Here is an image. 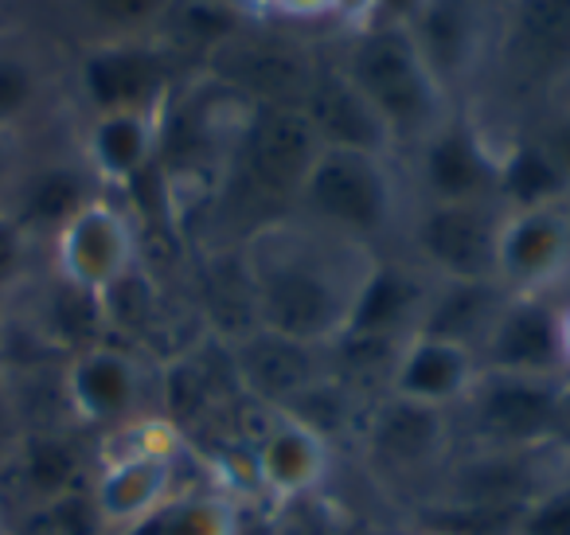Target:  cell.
<instances>
[{
    "label": "cell",
    "mask_w": 570,
    "mask_h": 535,
    "mask_svg": "<svg viewBox=\"0 0 570 535\" xmlns=\"http://www.w3.org/2000/svg\"><path fill=\"white\" fill-rule=\"evenodd\" d=\"M372 262L367 243L305 215L262 223L243 254L258 329L328 348L341 340Z\"/></svg>",
    "instance_id": "cell-1"
},
{
    "label": "cell",
    "mask_w": 570,
    "mask_h": 535,
    "mask_svg": "<svg viewBox=\"0 0 570 535\" xmlns=\"http://www.w3.org/2000/svg\"><path fill=\"white\" fill-rule=\"evenodd\" d=\"M348 82L367 98L375 114H380L383 129L395 142L422 145L445 118V87L434 79V71L422 59L419 43H414L406 25H380L356 32L348 48V59L341 67Z\"/></svg>",
    "instance_id": "cell-2"
},
{
    "label": "cell",
    "mask_w": 570,
    "mask_h": 535,
    "mask_svg": "<svg viewBox=\"0 0 570 535\" xmlns=\"http://www.w3.org/2000/svg\"><path fill=\"white\" fill-rule=\"evenodd\" d=\"M395 176L383 153L321 149L297 188L305 220L367 243L395 220Z\"/></svg>",
    "instance_id": "cell-3"
},
{
    "label": "cell",
    "mask_w": 570,
    "mask_h": 535,
    "mask_svg": "<svg viewBox=\"0 0 570 535\" xmlns=\"http://www.w3.org/2000/svg\"><path fill=\"white\" fill-rule=\"evenodd\" d=\"M325 149L297 103H258L238 129L230 168L262 196H294L313 157Z\"/></svg>",
    "instance_id": "cell-4"
},
{
    "label": "cell",
    "mask_w": 570,
    "mask_h": 535,
    "mask_svg": "<svg viewBox=\"0 0 570 535\" xmlns=\"http://www.w3.org/2000/svg\"><path fill=\"white\" fill-rule=\"evenodd\" d=\"M176 454L180 449L165 426H141V438L118 449L95 477L90 508L98 524L110 532H126L165 508L173 496H180L176 493Z\"/></svg>",
    "instance_id": "cell-5"
},
{
    "label": "cell",
    "mask_w": 570,
    "mask_h": 535,
    "mask_svg": "<svg viewBox=\"0 0 570 535\" xmlns=\"http://www.w3.org/2000/svg\"><path fill=\"white\" fill-rule=\"evenodd\" d=\"M504 207L492 204H426L414 220V251L442 282H489L497 278V243ZM500 282V278H497Z\"/></svg>",
    "instance_id": "cell-6"
},
{
    "label": "cell",
    "mask_w": 570,
    "mask_h": 535,
    "mask_svg": "<svg viewBox=\"0 0 570 535\" xmlns=\"http://www.w3.org/2000/svg\"><path fill=\"white\" fill-rule=\"evenodd\" d=\"M562 379L504 376V371L481 368V379L465 399V407L473 410L476 434L500 449H531L547 441L567 422Z\"/></svg>",
    "instance_id": "cell-7"
},
{
    "label": "cell",
    "mask_w": 570,
    "mask_h": 535,
    "mask_svg": "<svg viewBox=\"0 0 570 535\" xmlns=\"http://www.w3.org/2000/svg\"><path fill=\"white\" fill-rule=\"evenodd\" d=\"M137 235L134 223L110 200H90L56 235V266L67 285L106 298L121 278L134 274Z\"/></svg>",
    "instance_id": "cell-8"
},
{
    "label": "cell",
    "mask_w": 570,
    "mask_h": 535,
    "mask_svg": "<svg viewBox=\"0 0 570 535\" xmlns=\"http://www.w3.org/2000/svg\"><path fill=\"white\" fill-rule=\"evenodd\" d=\"M82 98L95 114L160 110L173 95V59L149 40H110L87 51L79 67Z\"/></svg>",
    "instance_id": "cell-9"
},
{
    "label": "cell",
    "mask_w": 570,
    "mask_h": 535,
    "mask_svg": "<svg viewBox=\"0 0 570 535\" xmlns=\"http://www.w3.org/2000/svg\"><path fill=\"white\" fill-rule=\"evenodd\" d=\"M419 176L430 204H492L500 188V149H492L465 114H450L419 145Z\"/></svg>",
    "instance_id": "cell-10"
},
{
    "label": "cell",
    "mask_w": 570,
    "mask_h": 535,
    "mask_svg": "<svg viewBox=\"0 0 570 535\" xmlns=\"http://www.w3.org/2000/svg\"><path fill=\"white\" fill-rule=\"evenodd\" d=\"M476 360L484 371H504V376L562 379L567 360H562L559 309L543 301V293H512Z\"/></svg>",
    "instance_id": "cell-11"
},
{
    "label": "cell",
    "mask_w": 570,
    "mask_h": 535,
    "mask_svg": "<svg viewBox=\"0 0 570 535\" xmlns=\"http://www.w3.org/2000/svg\"><path fill=\"white\" fill-rule=\"evenodd\" d=\"M570 266V215L562 207L508 212L497 243V278L508 293H543Z\"/></svg>",
    "instance_id": "cell-12"
},
{
    "label": "cell",
    "mask_w": 570,
    "mask_h": 535,
    "mask_svg": "<svg viewBox=\"0 0 570 535\" xmlns=\"http://www.w3.org/2000/svg\"><path fill=\"white\" fill-rule=\"evenodd\" d=\"M333 469V446L325 430L297 410H277L254 446V477L274 500H302Z\"/></svg>",
    "instance_id": "cell-13"
},
{
    "label": "cell",
    "mask_w": 570,
    "mask_h": 535,
    "mask_svg": "<svg viewBox=\"0 0 570 535\" xmlns=\"http://www.w3.org/2000/svg\"><path fill=\"white\" fill-rule=\"evenodd\" d=\"M67 407L87 426H126L141 407L145 379L129 352L110 344L79 348L63 371Z\"/></svg>",
    "instance_id": "cell-14"
},
{
    "label": "cell",
    "mask_w": 570,
    "mask_h": 535,
    "mask_svg": "<svg viewBox=\"0 0 570 535\" xmlns=\"http://www.w3.org/2000/svg\"><path fill=\"white\" fill-rule=\"evenodd\" d=\"M238 376L269 407L297 410V402L313 399L328 383V348L297 344L258 329L238 348Z\"/></svg>",
    "instance_id": "cell-15"
},
{
    "label": "cell",
    "mask_w": 570,
    "mask_h": 535,
    "mask_svg": "<svg viewBox=\"0 0 570 535\" xmlns=\"http://www.w3.org/2000/svg\"><path fill=\"white\" fill-rule=\"evenodd\" d=\"M430 293H434V282L422 270L375 259L364 285H360L356 305H352L341 337L411 340L422 324Z\"/></svg>",
    "instance_id": "cell-16"
},
{
    "label": "cell",
    "mask_w": 570,
    "mask_h": 535,
    "mask_svg": "<svg viewBox=\"0 0 570 535\" xmlns=\"http://www.w3.org/2000/svg\"><path fill=\"white\" fill-rule=\"evenodd\" d=\"M476 379H481L476 352L450 344V340L411 337L403 344V352H399L395 368H391L387 395L422 402V407L450 410L469 399Z\"/></svg>",
    "instance_id": "cell-17"
},
{
    "label": "cell",
    "mask_w": 570,
    "mask_h": 535,
    "mask_svg": "<svg viewBox=\"0 0 570 535\" xmlns=\"http://www.w3.org/2000/svg\"><path fill=\"white\" fill-rule=\"evenodd\" d=\"M364 441H367V457H372L380 469L411 473V469H426V465L442 461L453 441V430H450L445 410L387 395V399L375 407V415L367 418Z\"/></svg>",
    "instance_id": "cell-18"
},
{
    "label": "cell",
    "mask_w": 570,
    "mask_h": 535,
    "mask_svg": "<svg viewBox=\"0 0 570 535\" xmlns=\"http://www.w3.org/2000/svg\"><path fill=\"white\" fill-rule=\"evenodd\" d=\"M297 106H302V114L309 118L313 134H317V142L325 149H367L387 157L391 134L383 129L380 114L367 106V98L352 87L341 67L313 71Z\"/></svg>",
    "instance_id": "cell-19"
},
{
    "label": "cell",
    "mask_w": 570,
    "mask_h": 535,
    "mask_svg": "<svg viewBox=\"0 0 570 535\" xmlns=\"http://www.w3.org/2000/svg\"><path fill=\"white\" fill-rule=\"evenodd\" d=\"M500 56L528 79L570 75V0H512Z\"/></svg>",
    "instance_id": "cell-20"
},
{
    "label": "cell",
    "mask_w": 570,
    "mask_h": 535,
    "mask_svg": "<svg viewBox=\"0 0 570 535\" xmlns=\"http://www.w3.org/2000/svg\"><path fill=\"white\" fill-rule=\"evenodd\" d=\"M160 110L95 114L87 129V168L98 184H134L157 160Z\"/></svg>",
    "instance_id": "cell-21"
},
{
    "label": "cell",
    "mask_w": 570,
    "mask_h": 535,
    "mask_svg": "<svg viewBox=\"0 0 570 535\" xmlns=\"http://www.w3.org/2000/svg\"><path fill=\"white\" fill-rule=\"evenodd\" d=\"M406 28L434 79L450 87L476 64L481 51V0H426Z\"/></svg>",
    "instance_id": "cell-22"
},
{
    "label": "cell",
    "mask_w": 570,
    "mask_h": 535,
    "mask_svg": "<svg viewBox=\"0 0 570 535\" xmlns=\"http://www.w3.org/2000/svg\"><path fill=\"white\" fill-rule=\"evenodd\" d=\"M95 196V173L75 165H43L36 173H20L9 200V215L28 235L56 239Z\"/></svg>",
    "instance_id": "cell-23"
},
{
    "label": "cell",
    "mask_w": 570,
    "mask_h": 535,
    "mask_svg": "<svg viewBox=\"0 0 570 535\" xmlns=\"http://www.w3.org/2000/svg\"><path fill=\"white\" fill-rule=\"evenodd\" d=\"M508 298L512 293L497 278H489V282H442L438 278L414 337L450 340V344H461L469 352H481L484 337L492 332Z\"/></svg>",
    "instance_id": "cell-24"
},
{
    "label": "cell",
    "mask_w": 570,
    "mask_h": 535,
    "mask_svg": "<svg viewBox=\"0 0 570 535\" xmlns=\"http://www.w3.org/2000/svg\"><path fill=\"white\" fill-rule=\"evenodd\" d=\"M219 51L223 79L230 87H246L262 95V103H302L309 87V67L297 59V51H285L277 43H246L230 36Z\"/></svg>",
    "instance_id": "cell-25"
},
{
    "label": "cell",
    "mask_w": 570,
    "mask_h": 535,
    "mask_svg": "<svg viewBox=\"0 0 570 535\" xmlns=\"http://www.w3.org/2000/svg\"><path fill=\"white\" fill-rule=\"evenodd\" d=\"M570 184L543 142H515L500 153V188L497 200L504 212H531V207H562Z\"/></svg>",
    "instance_id": "cell-26"
},
{
    "label": "cell",
    "mask_w": 570,
    "mask_h": 535,
    "mask_svg": "<svg viewBox=\"0 0 570 535\" xmlns=\"http://www.w3.org/2000/svg\"><path fill=\"white\" fill-rule=\"evenodd\" d=\"M160 516V535H238V512L219 493L173 496Z\"/></svg>",
    "instance_id": "cell-27"
},
{
    "label": "cell",
    "mask_w": 570,
    "mask_h": 535,
    "mask_svg": "<svg viewBox=\"0 0 570 535\" xmlns=\"http://www.w3.org/2000/svg\"><path fill=\"white\" fill-rule=\"evenodd\" d=\"M40 67L20 51H0V134H12L40 106Z\"/></svg>",
    "instance_id": "cell-28"
},
{
    "label": "cell",
    "mask_w": 570,
    "mask_h": 535,
    "mask_svg": "<svg viewBox=\"0 0 570 535\" xmlns=\"http://www.w3.org/2000/svg\"><path fill=\"white\" fill-rule=\"evenodd\" d=\"M238 12L227 0H188L173 12V32L191 48H223L235 36Z\"/></svg>",
    "instance_id": "cell-29"
},
{
    "label": "cell",
    "mask_w": 570,
    "mask_h": 535,
    "mask_svg": "<svg viewBox=\"0 0 570 535\" xmlns=\"http://www.w3.org/2000/svg\"><path fill=\"white\" fill-rule=\"evenodd\" d=\"M512 535H570V480L543 488L520 512Z\"/></svg>",
    "instance_id": "cell-30"
},
{
    "label": "cell",
    "mask_w": 570,
    "mask_h": 535,
    "mask_svg": "<svg viewBox=\"0 0 570 535\" xmlns=\"http://www.w3.org/2000/svg\"><path fill=\"white\" fill-rule=\"evenodd\" d=\"M28 259H32V235L9 212H0V301L24 282Z\"/></svg>",
    "instance_id": "cell-31"
},
{
    "label": "cell",
    "mask_w": 570,
    "mask_h": 535,
    "mask_svg": "<svg viewBox=\"0 0 570 535\" xmlns=\"http://www.w3.org/2000/svg\"><path fill=\"white\" fill-rule=\"evenodd\" d=\"M87 9L95 12L102 25L114 28H141L165 17L168 0H87Z\"/></svg>",
    "instance_id": "cell-32"
},
{
    "label": "cell",
    "mask_w": 570,
    "mask_h": 535,
    "mask_svg": "<svg viewBox=\"0 0 570 535\" xmlns=\"http://www.w3.org/2000/svg\"><path fill=\"white\" fill-rule=\"evenodd\" d=\"M328 17L344 20L352 32H364V28L380 25V0H333Z\"/></svg>",
    "instance_id": "cell-33"
},
{
    "label": "cell",
    "mask_w": 570,
    "mask_h": 535,
    "mask_svg": "<svg viewBox=\"0 0 570 535\" xmlns=\"http://www.w3.org/2000/svg\"><path fill=\"white\" fill-rule=\"evenodd\" d=\"M20 454V434H17V410H12L9 395L0 387V473L9 469Z\"/></svg>",
    "instance_id": "cell-34"
},
{
    "label": "cell",
    "mask_w": 570,
    "mask_h": 535,
    "mask_svg": "<svg viewBox=\"0 0 570 535\" xmlns=\"http://www.w3.org/2000/svg\"><path fill=\"white\" fill-rule=\"evenodd\" d=\"M17 181H20L17 142H12V134H0V212H9V200H12Z\"/></svg>",
    "instance_id": "cell-35"
},
{
    "label": "cell",
    "mask_w": 570,
    "mask_h": 535,
    "mask_svg": "<svg viewBox=\"0 0 570 535\" xmlns=\"http://www.w3.org/2000/svg\"><path fill=\"white\" fill-rule=\"evenodd\" d=\"M543 145H547V153H551L554 165L562 168V176H567V184H570V118L554 121V126L547 129Z\"/></svg>",
    "instance_id": "cell-36"
},
{
    "label": "cell",
    "mask_w": 570,
    "mask_h": 535,
    "mask_svg": "<svg viewBox=\"0 0 570 535\" xmlns=\"http://www.w3.org/2000/svg\"><path fill=\"white\" fill-rule=\"evenodd\" d=\"M277 12H282V17H297V20L328 17V12H333V0H277Z\"/></svg>",
    "instance_id": "cell-37"
},
{
    "label": "cell",
    "mask_w": 570,
    "mask_h": 535,
    "mask_svg": "<svg viewBox=\"0 0 570 535\" xmlns=\"http://www.w3.org/2000/svg\"><path fill=\"white\" fill-rule=\"evenodd\" d=\"M426 0H380V20L387 25H411Z\"/></svg>",
    "instance_id": "cell-38"
},
{
    "label": "cell",
    "mask_w": 570,
    "mask_h": 535,
    "mask_svg": "<svg viewBox=\"0 0 570 535\" xmlns=\"http://www.w3.org/2000/svg\"><path fill=\"white\" fill-rule=\"evenodd\" d=\"M227 4L238 17H269V12H277V0H227Z\"/></svg>",
    "instance_id": "cell-39"
},
{
    "label": "cell",
    "mask_w": 570,
    "mask_h": 535,
    "mask_svg": "<svg viewBox=\"0 0 570 535\" xmlns=\"http://www.w3.org/2000/svg\"><path fill=\"white\" fill-rule=\"evenodd\" d=\"M559 337H562V360H567V371H570V305L559 309Z\"/></svg>",
    "instance_id": "cell-40"
},
{
    "label": "cell",
    "mask_w": 570,
    "mask_h": 535,
    "mask_svg": "<svg viewBox=\"0 0 570 535\" xmlns=\"http://www.w3.org/2000/svg\"><path fill=\"white\" fill-rule=\"evenodd\" d=\"M562 415H567V422H570V371H567V379H562Z\"/></svg>",
    "instance_id": "cell-41"
},
{
    "label": "cell",
    "mask_w": 570,
    "mask_h": 535,
    "mask_svg": "<svg viewBox=\"0 0 570 535\" xmlns=\"http://www.w3.org/2000/svg\"><path fill=\"white\" fill-rule=\"evenodd\" d=\"M500 4H504V9H508V4H512V0H500Z\"/></svg>",
    "instance_id": "cell-42"
},
{
    "label": "cell",
    "mask_w": 570,
    "mask_h": 535,
    "mask_svg": "<svg viewBox=\"0 0 570 535\" xmlns=\"http://www.w3.org/2000/svg\"><path fill=\"white\" fill-rule=\"evenodd\" d=\"M434 535H450V532H434Z\"/></svg>",
    "instance_id": "cell-43"
}]
</instances>
